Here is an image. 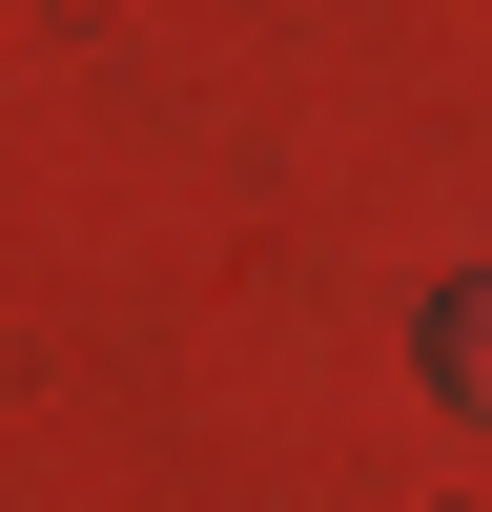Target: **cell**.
I'll return each mask as SVG.
<instances>
[{"mask_svg":"<svg viewBox=\"0 0 492 512\" xmlns=\"http://www.w3.org/2000/svg\"><path fill=\"white\" fill-rule=\"evenodd\" d=\"M431 390H451V410H492V267H451V287H431Z\"/></svg>","mask_w":492,"mask_h":512,"instance_id":"1","label":"cell"}]
</instances>
